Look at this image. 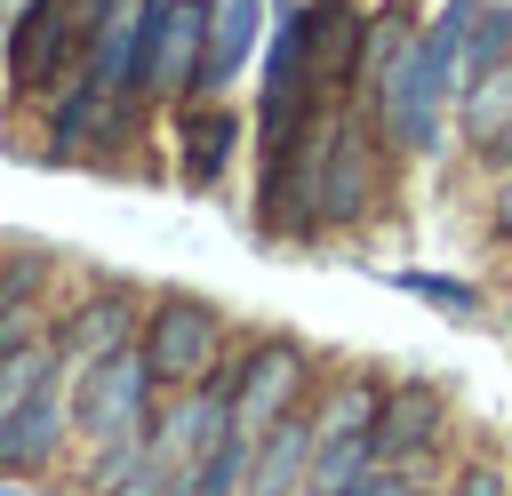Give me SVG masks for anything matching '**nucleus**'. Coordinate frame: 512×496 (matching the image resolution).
Here are the masks:
<instances>
[{"instance_id":"4","label":"nucleus","mask_w":512,"mask_h":496,"mask_svg":"<svg viewBox=\"0 0 512 496\" xmlns=\"http://www.w3.org/2000/svg\"><path fill=\"white\" fill-rule=\"evenodd\" d=\"M144 360H152V376L160 384H176V392H192V384H208L216 376V352H224V320L208 312V304H192V296H168L152 320H144Z\"/></svg>"},{"instance_id":"6","label":"nucleus","mask_w":512,"mask_h":496,"mask_svg":"<svg viewBox=\"0 0 512 496\" xmlns=\"http://www.w3.org/2000/svg\"><path fill=\"white\" fill-rule=\"evenodd\" d=\"M72 432V368H48L40 384H32V400L0 424V472H32V464H48V448Z\"/></svg>"},{"instance_id":"1","label":"nucleus","mask_w":512,"mask_h":496,"mask_svg":"<svg viewBox=\"0 0 512 496\" xmlns=\"http://www.w3.org/2000/svg\"><path fill=\"white\" fill-rule=\"evenodd\" d=\"M448 96H456V80H448L440 40L408 32V40L384 56V72H376V120H384V144H392V152H432V144H440V112H448Z\"/></svg>"},{"instance_id":"12","label":"nucleus","mask_w":512,"mask_h":496,"mask_svg":"<svg viewBox=\"0 0 512 496\" xmlns=\"http://www.w3.org/2000/svg\"><path fill=\"white\" fill-rule=\"evenodd\" d=\"M464 136H472L480 152H496V144L512 136V56L488 64V72L464 88Z\"/></svg>"},{"instance_id":"14","label":"nucleus","mask_w":512,"mask_h":496,"mask_svg":"<svg viewBox=\"0 0 512 496\" xmlns=\"http://www.w3.org/2000/svg\"><path fill=\"white\" fill-rule=\"evenodd\" d=\"M32 296H40V256H8L0 264V352H32Z\"/></svg>"},{"instance_id":"2","label":"nucleus","mask_w":512,"mask_h":496,"mask_svg":"<svg viewBox=\"0 0 512 496\" xmlns=\"http://www.w3.org/2000/svg\"><path fill=\"white\" fill-rule=\"evenodd\" d=\"M152 384H160V376H152L144 344H128V352L80 368V376H72V432H80L96 456L136 448V440L152 432Z\"/></svg>"},{"instance_id":"17","label":"nucleus","mask_w":512,"mask_h":496,"mask_svg":"<svg viewBox=\"0 0 512 496\" xmlns=\"http://www.w3.org/2000/svg\"><path fill=\"white\" fill-rule=\"evenodd\" d=\"M304 496H328V488H304Z\"/></svg>"},{"instance_id":"5","label":"nucleus","mask_w":512,"mask_h":496,"mask_svg":"<svg viewBox=\"0 0 512 496\" xmlns=\"http://www.w3.org/2000/svg\"><path fill=\"white\" fill-rule=\"evenodd\" d=\"M296 392H304V360H296V344H256V352L232 368V432L256 448V440L296 408Z\"/></svg>"},{"instance_id":"15","label":"nucleus","mask_w":512,"mask_h":496,"mask_svg":"<svg viewBox=\"0 0 512 496\" xmlns=\"http://www.w3.org/2000/svg\"><path fill=\"white\" fill-rule=\"evenodd\" d=\"M400 288H416V296H432V304H448V312H472V288H456V280H440V272H400Z\"/></svg>"},{"instance_id":"16","label":"nucleus","mask_w":512,"mask_h":496,"mask_svg":"<svg viewBox=\"0 0 512 496\" xmlns=\"http://www.w3.org/2000/svg\"><path fill=\"white\" fill-rule=\"evenodd\" d=\"M496 232H512V176H504V192H496Z\"/></svg>"},{"instance_id":"9","label":"nucleus","mask_w":512,"mask_h":496,"mask_svg":"<svg viewBox=\"0 0 512 496\" xmlns=\"http://www.w3.org/2000/svg\"><path fill=\"white\" fill-rule=\"evenodd\" d=\"M360 208H368V144H360V128L344 120L336 144H328V168H320V208H312V224H352Z\"/></svg>"},{"instance_id":"13","label":"nucleus","mask_w":512,"mask_h":496,"mask_svg":"<svg viewBox=\"0 0 512 496\" xmlns=\"http://www.w3.org/2000/svg\"><path fill=\"white\" fill-rule=\"evenodd\" d=\"M232 136H240V120H232V112H216V104H200V112L184 120V176H192L200 192L224 176V160H232Z\"/></svg>"},{"instance_id":"8","label":"nucleus","mask_w":512,"mask_h":496,"mask_svg":"<svg viewBox=\"0 0 512 496\" xmlns=\"http://www.w3.org/2000/svg\"><path fill=\"white\" fill-rule=\"evenodd\" d=\"M432 424H440V400H432L424 384H400V392H384V400H376L368 456H376V464H408V456L432 440Z\"/></svg>"},{"instance_id":"7","label":"nucleus","mask_w":512,"mask_h":496,"mask_svg":"<svg viewBox=\"0 0 512 496\" xmlns=\"http://www.w3.org/2000/svg\"><path fill=\"white\" fill-rule=\"evenodd\" d=\"M312 456H320V424L304 408H288L264 440H256V464H248V496H304L312 480Z\"/></svg>"},{"instance_id":"11","label":"nucleus","mask_w":512,"mask_h":496,"mask_svg":"<svg viewBox=\"0 0 512 496\" xmlns=\"http://www.w3.org/2000/svg\"><path fill=\"white\" fill-rule=\"evenodd\" d=\"M256 24H264V0H208V56H200V88H224V80L248 64Z\"/></svg>"},{"instance_id":"10","label":"nucleus","mask_w":512,"mask_h":496,"mask_svg":"<svg viewBox=\"0 0 512 496\" xmlns=\"http://www.w3.org/2000/svg\"><path fill=\"white\" fill-rule=\"evenodd\" d=\"M136 336H144V328H136V304H128V296H96V304H88V312H80V320L64 328V352H72L64 368L80 376V368H96V360L128 352Z\"/></svg>"},{"instance_id":"3","label":"nucleus","mask_w":512,"mask_h":496,"mask_svg":"<svg viewBox=\"0 0 512 496\" xmlns=\"http://www.w3.org/2000/svg\"><path fill=\"white\" fill-rule=\"evenodd\" d=\"M208 56V0H136V88L192 96Z\"/></svg>"}]
</instances>
